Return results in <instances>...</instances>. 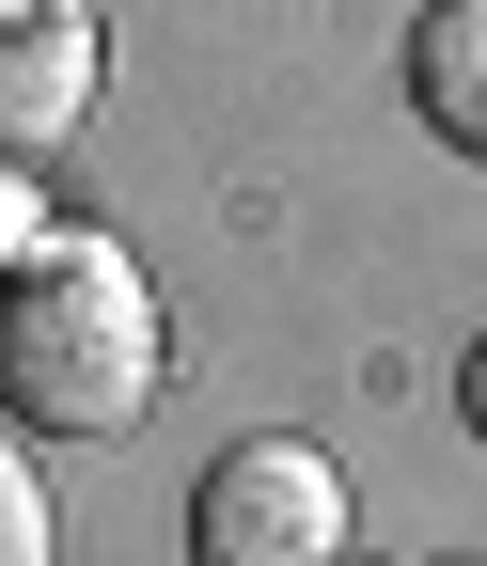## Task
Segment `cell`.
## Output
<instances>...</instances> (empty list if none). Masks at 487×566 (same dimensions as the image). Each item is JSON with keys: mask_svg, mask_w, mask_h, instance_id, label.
Masks as SVG:
<instances>
[{"mask_svg": "<svg viewBox=\"0 0 487 566\" xmlns=\"http://www.w3.org/2000/svg\"><path fill=\"white\" fill-rule=\"evenodd\" d=\"M158 283L126 268L110 237H47L0 268V409L47 424V441H126V424L158 409Z\"/></svg>", "mask_w": 487, "mask_h": 566, "instance_id": "obj_1", "label": "cell"}, {"mask_svg": "<svg viewBox=\"0 0 487 566\" xmlns=\"http://www.w3.org/2000/svg\"><path fill=\"white\" fill-rule=\"evenodd\" d=\"M189 566H346V472L315 441H236L189 488Z\"/></svg>", "mask_w": 487, "mask_h": 566, "instance_id": "obj_2", "label": "cell"}, {"mask_svg": "<svg viewBox=\"0 0 487 566\" xmlns=\"http://www.w3.org/2000/svg\"><path fill=\"white\" fill-rule=\"evenodd\" d=\"M0 566H47V488H32L17 441H0Z\"/></svg>", "mask_w": 487, "mask_h": 566, "instance_id": "obj_5", "label": "cell"}, {"mask_svg": "<svg viewBox=\"0 0 487 566\" xmlns=\"http://www.w3.org/2000/svg\"><path fill=\"white\" fill-rule=\"evenodd\" d=\"M409 111H425L456 158H487V0H441L409 32Z\"/></svg>", "mask_w": 487, "mask_h": 566, "instance_id": "obj_4", "label": "cell"}, {"mask_svg": "<svg viewBox=\"0 0 487 566\" xmlns=\"http://www.w3.org/2000/svg\"><path fill=\"white\" fill-rule=\"evenodd\" d=\"M456 409H472V424H487V346H472V378H456Z\"/></svg>", "mask_w": 487, "mask_h": 566, "instance_id": "obj_6", "label": "cell"}, {"mask_svg": "<svg viewBox=\"0 0 487 566\" xmlns=\"http://www.w3.org/2000/svg\"><path fill=\"white\" fill-rule=\"evenodd\" d=\"M95 111V32H80V0H17L0 17V174L17 158H63Z\"/></svg>", "mask_w": 487, "mask_h": 566, "instance_id": "obj_3", "label": "cell"}]
</instances>
